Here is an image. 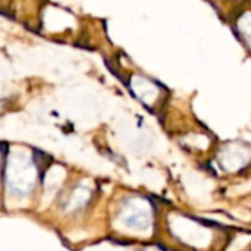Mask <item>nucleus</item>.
Returning <instances> with one entry per match:
<instances>
[]
</instances>
